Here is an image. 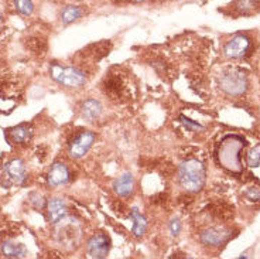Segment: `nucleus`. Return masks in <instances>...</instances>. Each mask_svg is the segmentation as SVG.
<instances>
[{"label":"nucleus","instance_id":"1","mask_svg":"<svg viewBox=\"0 0 260 259\" xmlns=\"http://www.w3.org/2000/svg\"><path fill=\"white\" fill-rule=\"evenodd\" d=\"M246 148V141L238 135H228L219 143L217 150L218 163L231 173H242V150Z\"/></svg>","mask_w":260,"mask_h":259},{"label":"nucleus","instance_id":"2","mask_svg":"<svg viewBox=\"0 0 260 259\" xmlns=\"http://www.w3.org/2000/svg\"><path fill=\"white\" fill-rule=\"evenodd\" d=\"M178 180L181 187L189 192L200 191L205 184V167L197 159L185 160L180 166Z\"/></svg>","mask_w":260,"mask_h":259},{"label":"nucleus","instance_id":"3","mask_svg":"<svg viewBox=\"0 0 260 259\" xmlns=\"http://www.w3.org/2000/svg\"><path fill=\"white\" fill-rule=\"evenodd\" d=\"M219 87L225 94L231 96H240L245 94L249 87L247 75L238 68H231L225 71L219 78Z\"/></svg>","mask_w":260,"mask_h":259},{"label":"nucleus","instance_id":"4","mask_svg":"<svg viewBox=\"0 0 260 259\" xmlns=\"http://www.w3.org/2000/svg\"><path fill=\"white\" fill-rule=\"evenodd\" d=\"M51 77L61 85L68 88H81L85 85L87 78L81 71L71 67H62L59 64L51 66Z\"/></svg>","mask_w":260,"mask_h":259},{"label":"nucleus","instance_id":"5","mask_svg":"<svg viewBox=\"0 0 260 259\" xmlns=\"http://www.w3.org/2000/svg\"><path fill=\"white\" fill-rule=\"evenodd\" d=\"M250 45L252 44H250L249 37H246L243 34H238V36H233L225 44L224 52L225 55L229 57V58H243L250 51Z\"/></svg>","mask_w":260,"mask_h":259},{"label":"nucleus","instance_id":"6","mask_svg":"<svg viewBox=\"0 0 260 259\" xmlns=\"http://www.w3.org/2000/svg\"><path fill=\"white\" fill-rule=\"evenodd\" d=\"M95 138L96 136H95L94 132H89V131H85V132H81L80 135H77L74 138V141L71 142L70 149H68L70 156L73 159H81V157H84L89 152V149L92 148Z\"/></svg>","mask_w":260,"mask_h":259},{"label":"nucleus","instance_id":"7","mask_svg":"<svg viewBox=\"0 0 260 259\" xmlns=\"http://www.w3.org/2000/svg\"><path fill=\"white\" fill-rule=\"evenodd\" d=\"M110 249V239L105 234H96L88 241L87 251L91 258H106Z\"/></svg>","mask_w":260,"mask_h":259},{"label":"nucleus","instance_id":"8","mask_svg":"<svg viewBox=\"0 0 260 259\" xmlns=\"http://www.w3.org/2000/svg\"><path fill=\"white\" fill-rule=\"evenodd\" d=\"M71 178V173L70 169L67 167V164L57 162L51 166L50 171H48V176H47V183L50 187H61V185L67 184Z\"/></svg>","mask_w":260,"mask_h":259},{"label":"nucleus","instance_id":"9","mask_svg":"<svg viewBox=\"0 0 260 259\" xmlns=\"http://www.w3.org/2000/svg\"><path fill=\"white\" fill-rule=\"evenodd\" d=\"M229 238H231V230L225 227H214L210 230H205L201 234V241L205 245H211V246H219L225 244Z\"/></svg>","mask_w":260,"mask_h":259},{"label":"nucleus","instance_id":"10","mask_svg":"<svg viewBox=\"0 0 260 259\" xmlns=\"http://www.w3.org/2000/svg\"><path fill=\"white\" fill-rule=\"evenodd\" d=\"M5 171H6L9 180L15 184H24V181L27 178L26 166L22 159H13L8 162L5 166Z\"/></svg>","mask_w":260,"mask_h":259},{"label":"nucleus","instance_id":"11","mask_svg":"<svg viewBox=\"0 0 260 259\" xmlns=\"http://www.w3.org/2000/svg\"><path fill=\"white\" fill-rule=\"evenodd\" d=\"M47 211H48V218L52 224H57L62 218L67 217L68 214V210H67V206H65V201L62 199H58V197H54L48 201L47 204Z\"/></svg>","mask_w":260,"mask_h":259},{"label":"nucleus","instance_id":"12","mask_svg":"<svg viewBox=\"0 0 260 259\" xmlns=\"http://www.w3.org/2000/svg\"><path fill=\"white\" fill-rule=\"evenodd\" d=\"M33 127L29 125H19L16 127H12L9 129V138L13 143H17V145H24V143H29L33 138Z\"/></svg>","mask_w":260,"mask_h":259},{"label":"nucleus","instance_id":"13","mask_svg":"<svg viewBox=\"0 0 260 259\" xmlns=\"http://www.w3.org/2000/svg\"><path fill=\"white\" fill-rule=\"evenodd\" d=\"M0 251L5 258H26L27 256V249L26 246L20 242L15 241H5L0 245Z\"/></svg>","mask_w":260,"mask_h":259},{"label":"nucleus","instance_id":"14","mask_svg":"<svg viewBox=\"0 0 260 259\" xmlns=\"http://www.w3.org/2000/svg\"><path fill=\"white\" fill-rule=\"evenodd\" d=\"M113 190L120 197H127L135 190V177L130 173H124L113 184Z\"/></svg>","mask_w":260,"mask_h":259},{"label":"nucleus","instance_id":"15","mask_svg":"<svg viewBox=\"0 0 260 259\" xmlns=\"http://www.w3.org/2000/svg\"><path fill=\"white\" fill-rule=\"evenodd\" d=\"M102 113V105L99 101H95V99H88L82 104V116L89 120V122H94L96 119L101 116Z\"/></svg>","mask_w":260,"mask_h":259},{"label":"nucleus","instance_id":"16","mask_svg":"<svg viewBox=\"0 0 260 259\" xmlns=\"http://www.w3.org/2000/svg\"><path fill=\"white\" fill-rule=\"evenodd\" d=\"M130 217L132 220L135 221V225H133V235L135 237H142L145 235V232L147 231V221H146L145 215H142V213H139L138 208H133L132 213H130Z\"/></svg>","mask_w":260,"mask_h":259},{"label":"nucleus","instance_id":"17","mask_svg":"<svg viewBox=\"0 0 260 259\" xmlns=\"http://www.w3.org/2000/svg\"><path fill=\"white\" fill-rule=\"evenodd\" d=\"M82 15H84V10L78 6H67L61 13V22L64 24H71L81 19Z\"/></svg>","mask_w":260,"mask_h":259},{"label":"nucleus","instance_id":"18","mask_svg":"<svg viewBox=\"0 0 260 259\" xmlns=\"http://www.w3.org/2000/svg\"><path fill=\"white\" fill-rule=\"evenodd\" d=\"M256 0H236L235 8L238 10L239 15H250L254 12Z\"/></svg>","mask_w":260,"mask_h":259},{"label":"nucleus","instance_id":"19","mask_svg":"<svg viewBox=\"0 0 260 259\" xmlns=\"http://www.w3.org/2000/svg\"><path fill=\"white\" fill-rule=\"evenodd\" d=\"M17 12L23 16H30L34 12L33 0H15Z\"/></svg>","mask_w":260,"mask_h":259},{"label":"nucleus","instance_id":"20","mask_svg":"<svg viewBox=\"0 0 260 259\" xmlns=\"http://www.w3.org/2000/svg\"><path fill=\"white\" fill-rule=\"evenodd\" d=\"M246 164L250 167H257L260 164V143L246 155Z\"/></svg>","mask_w":260,"mask_h":259},{"label":"nucleus","instance_id":"21","mask_svg":"<svg viewBox=\"0 0 260 259\" xmlns=\"http://www.w3.org/2000/svg\"><path fill=\"white\" fill-rule=\"evenodd\" d=\"M180 120H181V123H182V125L187 127V131H194V132H198V131H204L203 125H200L198 122H194L192 119L187 118V116H184V115H181Z\"/></svg>","mask_w":260,"mask_h":259},{"label":"nucleus","instance_id":"22","mask_svg":"<svg viewBox=\"0 0 260 259\" xmlns=\"http://www.w3.org/2000/svg\"><path fill=\"white\" fill-rule=\"evenodd\" d=\"M30 203L34 206V208L37 210H41V208L45 206V200H44V197L40 194V192H31L30 194Z\"/></svg>","mask_w":260,"mask_h":259},{"label":"nucleus","instance_id":"23","mask_svg":"<svg viewBox=\"0 0 260 259\" xmlns=\"http://www.w3.org/2000/svg\"><path fill=\"white\" fill-rule=\"evenodd\" d=\"M181 231V221L178 218H173L171 221H170V232H171V235L173 237H177L178 234H180Z\"/></svg>","mask_w":260,"mask_h":259},{"label":"nucleus","instance_id":"24","mask_svg":"<svg viewBox=\"0 0 260 259\" xmlns=\"http://www.w3.org/2000/svg\"><path fill=\"white\" fill-rule=\"evenodd\" d=\"M246 197L250 199L253 201H259L260 200V190L259 188H249L246 191Z\"/></svg>","mask_w":260,"mask_h":259},{"label":"nucleus","instance_id":"25","mask_svg":"<svg viewBox=\"0 0 260 259\" xmlns=\"http://www.w3.org/2000/svg\"><path fill=\"white\" fill-rule=\"evenodd\" d=\"M135 2H145V0H135Z\"/></svg>","mask_w":260,"mask_h":259},{"label":"nucleus","instance_id":"26","mask_svg":"<svg viewBox=\"0 0 260 259\" xmlns=\"http://www.w3.org/2000/svg\"><path fill=\"white\" fill-rule=\"evenodd\" d=\"M0 19H2V16H0Z\"/></svg>","mask_w":260,"mask_h":259}]
</instances>
